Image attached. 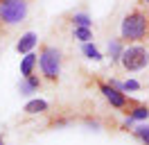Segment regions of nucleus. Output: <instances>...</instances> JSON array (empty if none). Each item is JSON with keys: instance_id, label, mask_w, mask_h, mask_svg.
Returning <instances> with one entry per match:
<instances>
[{"instance_id": "4", "label": "nucleus", "mask_w": 149, "mask_h": 145, "mask_svg": "<svg viewBox=\"0 0 149 145\" xmlns=\"http://www.w3.org/2000/svg\"><path fill=\"white\" fill-rule=\"evenodd\" d=\"M120 61L124 66V70H140L149 63V52L142 45H131L127 50H122Z\"/></svg>"}, {"instance_id": "3", "label": "nucleus", "mask_w": 149, "mask_h": 145, "mask_svg": "<svg viewBox=\"0 0 149 145\" xmlns=\"http://www.w3.org/2000/svg\"><path fill=\"white\" fill-rule=\"evenodd\" d=\"M38 61H41V70H43V75H45L47 80H56L59 77V70H61V52L56 48L43 45Z\"/></svg>"}, {"instance_id": "9", "label": "nucleus", "mask_w": 149, "mask_h": 145, "mask_svg": "<svg viewBox=\"0 0 149 145\" xmlns=\"http://www.w3.org/2000/svg\"><path fill=\"white\" fill-rule=\"evenodd\" d=\"M147 116H149V109H147V107H136V109L129 113V118H127L124 127H129L133 120H142V118H147Z\"/></svg>"}, {"instance_id": "17", "label": "nucleus", "mask_w": 149, "mask_h": 145, "mask_svg": "<svg viewBox=\"0 0 149 145\" xmlns=\"http://www.w3.org/2000/svg\"><path fill=\"white\" fill-rule=\"evenodd\" d=\"M145 2H149V0H145Z\"/></svg>"}, {"instance_id": "7", "label": "nucleus", "mask_w": 149, "mask_h": 145, "mask_svg": "<svg viewBox=\"0 0 149 145\" xmlns=\"http://www.w3.org/2000/svg\"><path fill=\"white\" fill-rule=\"evenodd\" d=\"M34 66H36V54H32V52L25 54L23 61H20V75H23V77H32Z\"/></svg>"}, {"instance_id": "12", "label": "nucleus", "mask_w": 149, "mask_h": 145, "mask_svg": "<svg viewBox=\"0 0 149 145\" xmlns=\"http://www.w3.org/2000/svg\"><path fill=\"white\" fill-rule=\"evenodd\" d=\"M91 27H77V30H74V39H79V41H88V39H91Z\"/></svg>"}, {"instance_id": "13", "label": "nucleus", "mask_w": 149, "mask_h": 145, "mask_svg": "<svg viewBox=\"0 0 149 145\" xmlns=\"http://www.w3.org/2000/svg\"><path fill=\"white\" fill-rule=\"evenodd\" d=\"M72 20L77 23V27H91V18L86 16V14H74Z\"/></svg>"}, {"instance_id": "8", "label": "nucleus", "mask_w": 149, "mask_h": 145, "mask_svg": "<svg viewBox=\"0 0 149 145\" xmlns=\"http://www.w3.org/2000/svg\"><path fill=\"white\" fill-rule=\"evenodd\" d=\"M38 86H41L38 77H34V75H32V77H25V80L20 82V93H23V95H29V93L36 91Z\"/></svg>"}, {"instance_id": "2", "label": "nucleus", "mask_w": 149, "mask_h": 145, "mask_svg": "<svg viewBox=\"0 0 149 145\" xmlns=\"http://www.w3.org/2000/svg\"><path fill=\"white\" fill-rule=\"evenodd\" d=\"M27 14L25 0H0V20L5 25H16Z\"/></svg>"}, {"instance_id": "14", "label": "nucleus", "mask_w": 149, "mask_h": 145, "mask_svg": "<svg viewBox=\"0 0 149 145\" xmlns=\"http://www.w3.org/2000/svg\"><path fill=\"white\" fill-rule=\"evenodd\" d=\"M109 54H111V59H120L122 57V48H120L118 41H113V43L109 45Z\"/></svg>"}, {"instance_id": "1", "label": "nucleus", "mask_w": 149, "mask_h": 145, "mask_svg": "<svg viewBox=\"0 0 149 145\" xmlns=\"http://www.w3.org/2000/svg\"><path fill=\"white\" fill-rule=\"evenodd\" d=\"M149 34V16L140 9H133L122 20V39L127 41H140Z\"/></svg>"}, {"instance_id": "16", "label": "nucleus", "mask_w": 149, "mask_h": 145, "mask_svg": "<svg viewBox=\"0 0 149 145\" xmlns=\"http://www.w3.org/2000/svg\"><path fill=\"white\" fill-rule=\"evenodd\" d=\"M0 145H5V141H2V136H0Z\"/></svg>"}, {"instance_id": "15", "label": "nucleus", "mask_w": 149, "mask_h": 145, "mask_svg": "<svg viewBox=\"0 0 149 145\" xmlns=\"http://www.w3.org/2000/svg\"><path fill=\"white\" fill-rule=\"evenodd\" d=\"M136 136L149 145V127H136Z\"/></svg>"}, {"instance_id": "11", "label": "nucleus", "mask_w": 149, "mask_h": 145, "mask_svg": "<svg viewBox=\"0 0 149 145\" xmlns=\"http://www.w3.org/2000/svg\"><path fill=\"white\" fill-rule=\"evenodd\" d=\"M84 54L88 57V59H95V61H100V59H102L100 50H97V48H93L91 43H84Z\"/></svg>"}, {"instance_id": "6", "label": "nucleus", "mask_w": 149, "mask_h": 145, "mask_svg": "<svg viewBox=\"0 0 149 145\" xmlns=\"http://www.w3.org/2000/svg\"><path fill=\"white\" fill-rule=\"evenodd\" d=\"M34 45H36V34H34V32H27V34L18 41L16 50H18V52H23V54H29V50H32Z\"/></svg>"}, {"instance_id": "5", "label": "nucleus", "mask_w": 149, "mask_h": 145, "mask_svg": "<svg viewBox=\"0 0 149 145\" xmlns=\"http://www.w3.org/2000/svg\"><path fill=\"white\" fill-rule=\"evenodd\" d=\"M100 89H102L104 98L109 100L113 107H118V109L127 107V98H124V93H120V89H115V86H109V84H102Z\"/></svg>"}, {"instance_id": "10", "label": "nucleus", "mask_w": 149, "mask_h": 145, "mask_svg": "<svg viewBox=\"0 0 149 145\" xmlns=\"http://www.w3.org/2000/svg\"><path fill=\"white\" fill-rule=\"evenodd\" d=\"M47 109V102L45 100H32L25 104V113H41V111H45Z\"/></svg>"}]
</instances>
